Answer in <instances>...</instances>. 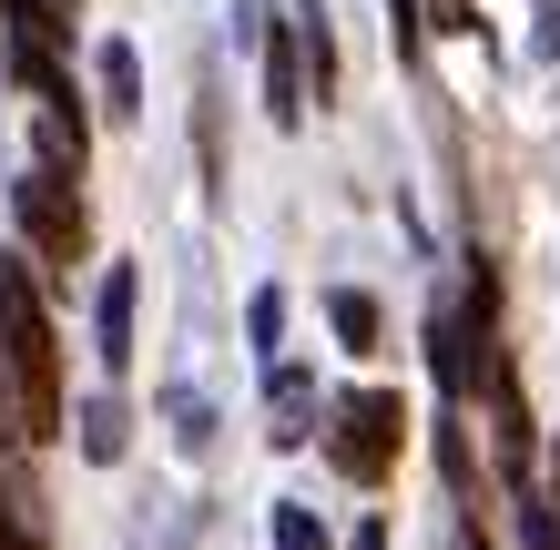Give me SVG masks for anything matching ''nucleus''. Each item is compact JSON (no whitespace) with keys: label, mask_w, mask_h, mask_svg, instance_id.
<instances>
[{"label":"nucleus","mask_w":560,"mask_h":550,"mask_svg":"<svg viewBox=\"0 0 560 550\" xmlns=\"http://www.w3.org/2000/svg\"><path fill=\"white\" fill-rule=\"evenodd\" d=\"M92 92H103L113 122H133L143 113V51L133 42H103V51H92Z\"/></svg>","instance_id":"obj_6"},{"label":"nucleus","mask_w":560,"mask_h":550,"mask_svg":"<svg viewBox=\"0 0 560 550\" xmlns=\"http://www.w3.org/2000/svg\"><path fill=\"white\" fill-rule=\"evenodd\" d=\"M82 174L72 164H31L21 184H11V214H21V235H31V255H42L51 276H72L82 266V245H92V224H82V194H72Z\"/></svg>","instance_id":"obj_2"},{"label":"nucleus","mask_w":560,"mask_h":550,"mask_svg":"<svg viewBox=\"0 0 560 550\" xmlns=\"http://www.w3.org/2000/svg\"><path fill=\"white\" fill-rule=\"evenodd\" d=\"M387 11H398V51H418V31H428V21H418V0H387Z\"/></svg>","instance_id":"obj_13"},{"label":"nucleus","mask_w":560,"mask_h":550,"mask_svg":"<svg viewBox=\"0 0 560 550\" xmlns=\"http://www.w3.org/2000/svg\"><path fill=\"white\" fill-rule=\"evenodd\" d=\"M174 438H184V448H205V438H214V408H205V398H194V387H184V398H174Z\"/></svg>","instance_id":"obj_12"},{"label":"nucleus","mask_w":560,"mask_h":550,"mask_svg":"<svg viewBox=\"0 0 560 550\" xmlns=\"http://www.w3.org/2000/svg\"><path fill=\"white\" fill-rule=\"evenodd\" d=\"M92 347H103V377L122 387V367H133V266H113L103 296H92Z\"/></svg>","instance_id":"obj_4"},{"label":"nucleus","mask_w":560,"mask_h":550,"mask_svg":"<svg viewBox=\"0 0 560 550\" xmlns=\"http://www.w3.org/2000/svg\"><path fill=\"white\" fill-rule=\"evenodd\" d=\"M295 51H306V92L326 103V92H337V31H326V11H316V0L295 11Z\"/></svg>","instance_id":"obj_7"},{"label":"nucleus","mask_w":560,"mask_h":550,"mask_svg":"<svg viewBox=\"0 0 560 550\" xmlns=\"http://www.w3.org/2000/svg\"><path fill=\"white\" fill-rule=\"evenodd\" d=\"M326 327H337V337L357 347V358H368V347H377V296H357V285H337V296H326Z\"/></svg>","instance_id":"obj_9"},{"label":"nucleus","mask_w":560,"mask_h":550,"mask_svg":"<svg viewBox=\"0 0 560 550\" xmlns=\"http://www.w3.org/2000/svg\"><path fill=\"white\" fill-rule=\"evenodd\" d=\"M276 550H337V540H326V520H316V510L276 500Z\"/></svg>","instance_id":"obj_11"},{"label":"nucleus","mask_w":560,"mask_h":550,"mask_svg":"<svg viewBox=\"0 0 560 550\" xmlns=\"http://www.w3.org/2000/svg\"><path fill=\"white\" fill-rule=\"evenodd\" d=\"M398 438H408V408L387 398V387H357V398L326 408V459H337L357 490H377V479L398 469Z\"/></svg>","instance_id":"obj_3"},{"label":"nucleus","mask_w":560,"mask_h":550,"mask_svg":"<svg viewBox=\"0 0 560 550\" xmlns=\"http://www.w3.org/2000/svg\"><path fill=\"white\" fill-rule=\"evenodd\" d=\"M245 337H255V358H276V347H285V285H255V306H245Z\"/></svg>","instance_id":"obj_10"},{"label":"nucleus","mask_w":560,"mask_h":550,"mask_svg":"<svg viewBox=\"0 0 560 550\" xmlns=\"http://www.w3.org/2000/svg\"><path fill=\"white\" fill-rule=\"evenodd\" d=\"M266 408H276V448H295V438H316L306 418H316V377L306 367H285V358H266Z\"/></svg>","instance_id":"obj_5"},{"label":"nucleus","mask_w":560,"mask_h":550,"mask_svg":"<svg viewBox=\"0 0 560 550\" xmlns=\"http://www.w3.org/2000/svg\"><path fill=\"white\" fill-rule=\"evenodd\" d=\"M0 367L21 377V408H31V448L61 429V347H51V316L31 296V266L0 255Z\"/></svg>","instance_id":"obj_1"},{"label":"nucleus","mask_w":560,"mask_h":550,"mask_svg":"<svg viewBox=\"0 0 560 550\" xmlns=\"http://www.w3.org/2000/svg\"><path fill=\"white\" fill-rule=\"evenodd\" d=\"M122 438H133V429H122V398L103 387V398L82 408V459H103V469H113V459H122Z\"/></svg>","instance_id":"obj_8"}]
</instances>
